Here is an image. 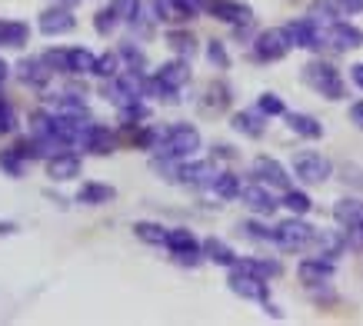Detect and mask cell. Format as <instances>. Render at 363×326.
<instances>
[{"label":"cell","mask_w":363,"mask_h":326,"mask_svg":"<svg viewBox=\"0 0 363 326\" xmlns=\"http://www.w3.org/2000/svg\"><path fill=\"white\" fill-rule=\"evenodd\" d=\"M203 257H207L210 263H217V266H233V263L240 260L237 253L223 243V240H217V237H210V240H203Z\"/></svg>","instance_id":"4316f807"},{"label":"cell","mask_w":363,"mask_h":326,"mask_svg":"<svg viewBox=\"0 0 363 326\" xmlns=\"http://www.w3.org/2000/svg\"><path fill=\"white\" fill-rule=\"evenodd\" d=\"M217 163L213 160H197V163H180V184L194 186V190H210V184L217 180Z\"/></svg>","instance_id":"4fadbf2b"},{"label":"cell","mask_w":363,"mask_h":326,"mask_svg":"<svg viewBox=\"0 0 363 326\" xmlns=\"http://www.w3.org/2000/svg\"><path fill=\"white\" fill-rule=\"evenodd\" d=\"M337 273V263H333V257H307V260H300L297 266V276L307 286H320V283H327Z\"/></svg>","instance_id":"5bb4252c"},{"label":"cell","mask_w":363,"mask_h":326,"mask_svg":"<svg viewBox=\"0 0 363 326\" xmlns=\"http://www.w3.org/2000/svg\"><path fill=\"white\" fill-rule=\"evenodd\" d=\"M333 220H337L340 227L363 223V200H357V196H343V200H337V207H333Z\"/></svg>","instance_id":"d4e9b609"},{"label":"cell","mask_w":363,"mask_h":326,"mask_svg":"<svg viewBox=\"0 0 363 326\" xmlns=\"http://www.w3.org/2000/svg\"><path fill=\"white\" fill-rule=\"evenodd\" d=\"M227 103H230V97H227V87H217V84H213V87H210V103H207V107L210 110H223Z\"/></svg>","instance_id":"ee69618b"},{"label":"cell","mask_w":363,"mask_h":326,"mask_svg":"<svg viewBox=\"0 0 363 326\" xmlns=\"http://www.w3.org/2000/svg\"><path fill=\"white\" fill-rule=\"evenodd\" d=\"M290 50H294V40H290L286 27H270V30H260L253 37V57L264 60V64L284 60Z\"/></svg>","instance_id":"3957f363"},{"label":"cell","mask_w":363,"mask_h":326,"mask_svg":"<svg viewBox=\"0 0 363 326\" xmlns=\"http://www.w3.org/2000/svg\"><path fill=\"white\" fill-rule=\"evenodd\" d=\"M350 80H353V87L363 90V64H353L350 67Z\"/></svg>","instance_id":"c3c4849f"},{"label":"cell","mask_w":363,"mask_h":326,"mask_svg":"<svg viewBox=\"0 0 363 326\" xmlns=\"http://www.w3.org/2000/svg\"><path fill=\"white\" fill-rule=\"evenodd\" d=\"M0 170H4L7 176H11V180H21L23 170H27V160H23L21 153H17V150L11 147V150H4V153H0Z\"/></svg>","instance_id":"d6a6232c"},{"label":"cell","mask_w":363,"mask_h":326,"mask_svg":"<svg viewBox=\"0 0 363 326\" xmlns=\"http://www.w3.org/2000/svg\"><path fill=\"white\" fill-rule=\"evenodd\" d=\"M54 4H64V7H77L80 0H54Z\"/></svg>","instance_id":"816d5d0a"},{"label":"cell","mask_w":363,"mask_h":326,"mask_svg":"<svg viewBox=\"0 0 363 326\" xmlns=\"http://www.w3.org/2000/svg\"><path fill=\"white\" fill-rule=\"evenodd\" d=\"M307 17L327 30V27H333V23H340V17H347V13H343V7L337 4V0H313V4H310V11H307Z\"/></svg>","instance_id":"d6986e66"},{"label":"cell","mask_w":363,"mask_h":326,"mask_svg":"<svg viewBox=\"0 0 363 326\" xmlns=\"http://www.w3.org/2000/svg\"><path fill=\"white\" fill-rule=\"evenodd\" d=\"M17 74H21V80L33 90H44L47 84L54 80V70H50V64H47L44 57H23L21 64H17Z\"/></svg>","instance_id":"2e32d148"},{"label":"cell","mask_w":363,"mask_h":326,"mask_svg":"<svg viewBox=\"0 0 363 326\" xmlns=\"http://www.w3.org/2000/svg\"><path fill=\"white\" fill-rule=\"evenodd\" d=\"M74 27H77L74 7L54 4V7H47V11L40 13V33H47V37H64V33H70Z\"/></svg>","instance_id":"8fae6325"},{"label":"cell","mask_w":363,"mask_h":326,"mask_svg":"<svg viewBox=\"0 0 363 326\" xmlns=\"http://www.w3.org/2000/svg\"><path fill=\"white\" fill-rule=\"evenodd\" d=\"M207 4L210 0H180V7H184L187 13H194V17H197L200 11H207Z\"/></svg>","instance_id":"bcb514c9"},{"label":"cell","mask_w":363,"mask_h":326,"mask_svg":"<svg viewBox=\"0 0 363 326\" xmlns=\"http://www.w3.org/2000/svg\"><path fill=\"white\" fill-rule=\"evenodd\" d=\"M167 250H170V257H177V253H194V250H203V243H197V237L190 233V230L184 227H174L167 230Z\"/></svg>","instance_id":"ffe728a7"},{"label":"cell","mask_w":363,"mask_h":326,"mask_svg":"<svg viewBox=\"0 0 363 326\" xmlns=\"http://www.w3.org/2000/svg\"><path fill=\"white\" fill-rule=\"evenodd\" d=\"M167 44L177 50V57H184V60H190V57L197 54V40H194V33L187 30H170L167 33Z\"/></svg>","instance_id":"f1b7e54d"},{"label":"cell","mask_w":363,"mask_h":326,"mask_svg":"<svg viewBox=\"0 0 363 326\" xmlns=\"http://www.w3.org/2000/svg\"><path fill=\"white\" fill-rule=\"evenodd\" d=\"M227 286H230V293H237L240 300H253V303H267V300H270V286H267V280L253 276V273L233 270L230 280H227Z\"/></svg>","instance_id":"8992f818"},{"label":"cell","mask_w":363,"mask_h":326,"mask_svg":"<svg viewBox=\"0 0 363 326\" xmlns=\"http://www.w3.org/2000/svg\"><path fill=\"white\" fill-rule=\"evenodd\" d=\"M7 74H11V67H7V64H4V60H0V84L7 80Z\"/></svg>","instance_id":"f907efd6"},{"label":"cell","mask_w":363,"mask_h":326,"mask_svg":"<svg viewBox=\"0 0 363 326\" xmlns=\"http://www.w3.org/2000/svg\"><path fill=\"white\" fill-rule=\"evenodd\" d=\"M133 233H137V240H143V243H154V247H164L167 243V227H160V223H133Z\"/></svg>","instance_id":"4dcf8cb0"},{"label":"cell","mask_w":363,"mask_h":326,"mask_svg":"<svg viewBox=\"0 0 363 326\" xmlns=\"http://www.w3.org/2000/svg\"><path fill=\"white\" fill-rule=\"evenodd\" d=\"M303 84L313 87L320 97H327V100H343L347 97L340 70H337L333 64H327V60H313V64L303 67Z\"/></svg>","instance_id":"7a4b0ae2"},{"label":"cell","mask_w":363,"mask_h":326,"mask_svg":"<svg viewBox=\"0 0 363 326\" xmlns=\"http://www.w3.org/2000/svg\"><path fill=\"white\" fill-rule=\"evenodd\" d=\"M240 233L243 237H250V240H257V243H274V227H264V223H257V220L240 223Z\"/></svg>","instance_id":"f35d334b"},{"label":"cell","mask_w":363,"mask_h":326,"mask_svg":"<svg viewBox=\"0 0 363 326\" xmlns=\"http://www.w3.org/2000/svg\"><path fill=\"white\" fill-rule=\"evenodd\" d=\"M200 130L194 123H170L167 130H160L157 137L154 153L157 157H174V160H184V157H194L200 150Z\"/></svg>","instance_id":"6da1fadb"},{"label":"cell","mask_w":363,"mask_h":326,"mask_svg":"<svg viewBox=\"0 0 363 326\" xmlns=\"http://www.w3.org/2000/svg\"><path fill=\"white\" fill-rule=\"evenodd\" d=\"M113 196H117V190L107 184H84L77 190V203H84V207H104V203H111Z\"/></svg>","instance_id":"603a6c76"},{"label":"cell","mask_w":363,"mask_h":326,"mask_svg":"<svg viewBox=\"0 0 363 326\" xmlns=\"http://www.w3.org/2000/svg\"><path fill=\"white\" fill-rule=\"evenodd\" d=\"M117 54H121V60L127 67H123V70H147V54H143L140 47L137 44H121V50H117Z\"/></svg>","instance_id":"836d02e7"},{"label":"cell","mask_w":363,"mask_h":326,"mask_svg":"<svg viewBox=\"0 0 363 326\" xmlns=\"http://www.w3.org/2000/svg\"><path fill=\"white\" fill-rule=\"evenodd\" d=\"M207 60L217 67V70H227V67H230V54H227V47H223L220 40H210L207 44Z\"/></svg>","instance_id":"ab89813d"},{"label":"cell","mask_w":363,"mask_h":326,"mask_svg":"<svg viewBox=\"0 0 363 326\" xmlns=\"http://www.w3.org/2000/svg\"><path fill=\"white\" fill-rule=\"evenodd\" d=\"M250 170H253V176H257L260 184H267L270 190H290V174L284 170V163L274 160V157H257Z\"/></svg>","instance_id":"7c38bea8"},{"label":"cell","mask_w":363,"mask_h":326,"mask_svg":"<svg viewBox=\"0 0 363 326\" xmlns=\"http://www.w3.org/2000/svg\"><path fill=\"white\" fill-rule=\"evenodd\" d=\"M240 200H243V207L250 210V213H257V217H270V213H277V207H280V200H277V196L270 193V186L260 184V180L240 186Z\"/></svg>","instance_id":"52a82bcc"},{"label":"cell","mask_w":363,"mask_h":326,"mask_svg":"<svg viewBox=\"0 0 363 326\" xmlns=\"http://www.w3.org/2000/svg\"><path fill=\"white\" fill-rule=\"evenodd\" d=\"M97 70V54H90L87 47H70L67 50V74H94Z\"/></svg>","instance_id":"cb8c5ba5"},{"label":"cell","mask_w":363,"mask_h":326,"mask_svg":"<svg viewBox=\"0 0 363 326\" xmlns=\"http://www.w3.org/2000/svg\"><path fill=\"white\" fill-rule=\"evenodd\" d=\"M313 243H317L320 257H340V253L347 250L343 230H317V233H313Z\"/></svg>","instance_id":"44dd1931"},{"label":"cell","mask_w":363,"mask_h":326,"mask_svg":"<svg viewBox=\"0 0 363 326\" xmlns=\"http://www.w3.org/2000/svg\"><path fill=\"white\" fill-rule=\"evenodd\" d=\"M286 127L297 133V137H307V140H320L323 137V123L310 113H286Z\"/></svg>","instance_id":"7402d4cb"},{"label":"cell","mask_w":363,"mask_h":326,"mask_svg":"<svg viewBox=\"0 0 363 326\" xmlns=\"http://www.w3.org/2000/svg\"><path fill=\"white\" fill-rule=\"evenodd\" d=\"M30 37V27L21 21H7V33H4V44L7 47H23Z\"/></svg>","instance_id":"74e56055"},{"label":"cell","mask_w":363,"mask_h":326,"mask_svg":"<svg viewBox=\"0 0 363 326\" xmlns=\"http://www.w3.org/2000/svg\"><path fill=\"white\" fill-rule=\"evenodd\" d=\"M117 23H121V13L113 11V4H111V7L97 11V17H94V30L104 33V37H111V33L117 30Z\"/></svg>","instance_id":"e575fe53"},{"label":"cell","mask_w":363,"mask_h":326,"mask_svg":"<svg viewBox=\"0 0 363 326\" xmlns=\"http://www.w3.org/2000/svg\"><path fill=\"white\" fill-rule=\"evenodd\" d=\"M150 117V107L143 100H133L127 107H121V123L123 127H143V120Z\"/></svg>","instance_id":"1f68e13d"},{"label":"cell","mask_w":363,"mask_h":326,"mask_svg":"<svg viewBox=\"0 0 363 326\" xmlns=\"http://www.w3.org/2000/svg\"><path fill=\"white\" fill-rule=\"evenodd\" d=\"M257 110L267 113V117H286V107H284V100H280V94H270V90L257 97Z\"/></svg>","instance_id":"8d00e7d4"},{"label":"cell","mask_w":363,"mask_h":326,"mask_svg":"<svg viewBox=\"0 0 363 326\" xmlns=\"http://www.w3.org/2000/svg\"><path fill=\"white\" fill-rule=\"evenodd\" d=\"M333 174V163L323 157V153H313V150H303L294 157V176H297L300 184H327Z\"/></svg>","instance_id":"277c9868"},{"label":"cell","mask_w":363,"mask_h":326,"mask_svg":"<svg viewBox=\"0 0 363 326\" xmlns=\"http://www.w3.org/2000/svg\"><path fill=\"white\" fill-rule=\"evenodd\" d=\"M350 123L357 127V130H363V100L350 103Z\"/></svg>","instance_id":"f6af8a7d"},{"label":"cell","mask_w":363,"mask_h":326,"mask_svg":"<svg viewBox=\"0 0 363 326\" xmlns=\"http://www.w3.org/2000/svg\"><path fill=\"white\" fill-rule=\"evenodd\" d=\"M80 147H84L87 153H94V157H107V153L117 150V133H113L111 127H104V123H94V120H90L84 137H80Z\"/></svg>","instance_id":"30bf717a"},{"label":"cell","mask_w":363,"mask_h":326,"mask_svg":"<svg viewBox=\"0 0 363 326\" xmlns=\"http://www.w3.org/2000/svg\"><path fill=\"white\" fill-rule=\"evenodd\" d=\"M343 237H347V247H350V250H363V223L343 227Z\"/></svg>","instance_id":"b9f144b4"},{"label":"cell","mask_w":363,"mask_h":326,"mask_svg":"<svg viewBox=\"0 0 363 326\" xmlns=\"http://www.w3.org/2000/svg\"><path fill=\"white\" fill-rule=\"evenodd\" d=\"M264 120H267V113H260V110H237L230 117V127L237 133H243V137H264Z\"/></svg>","instance_id":"ac0fdd59"},{"label":"cell","mask_w":363,"mask_h":326,"mask_svg":"<svg viewBox=\"0 0 363 326\" xmlns=\"http://www.w3.org/2000/svg\"><path fill=\"white\" fill-rule=\"evenodd\" d=\"M207 13L213 17V21L230 23V27H240V23H250L253 21L250 4H243V0H210Z\"/></svg>","instance_id":"9c48e42d"},{"label":"cell","mask_w":363,"mask_h":326,"mask_svg":"<svg viewBox=\"0 0 363 326\" xmlns=\"http://www.w3.org/2000/svg\"><path fill=\"white\" fill-rule=\"evenodd\" d=\"M11 233H17V223H11V220L0 223V237H11Z\"/></svg>","instance_id":"681fc988"},{"label":"cell","mask_w":363,"mask_h":326,"mask_svg":"<svg viewBox=\"0 0 363 326\" xmlns=\"http://www.w3.org/2000/svg\"><path fill=\"white\" fill-rule=\"evenodd\" d=\"M13 127H17L13 107H11V103H7L4 97H0V137H4V133H13Z\"/></svg>","instance_id":"60d3db41"},{"label":"cell","mask_w":363,"mask_h":326,"mask_svg":"<svg viewBox=\"0 0 363 326\" xmlns=\"http://www.w3.org/2000/svg\"><path fill=\"white\" fill-rule=\"evenodd\" d=\"M233 270H243V273H253L260 280H270V276H280V263L277 260H260V257H247V260H237Z\"/></svg>","instance_id":"484cf974"},{"label":"cell","mask_w":363,"mask_h":326,"mask_svg":"<svg viewBox=\"0 0 363 326\" xmlns=\"http://www.w3.org/2000/svg\"><path fill=\"white\" fill-rule=\"evenodd\" d=\"M44 60L50 64V70H57V74H67V50H47Z\"/></svg>","instance_id":"7bdbcfd3"},{"label":"cell","mask_w":363,"mask_h":326,"mask_svg":"<svg viewBox=\"0 0 363 326\" xmlns=\"http://www.w3.org/2000/svg\"><path fill=\"white\" fill-rule=\"evenodd\" d=\"M123 60H121V54H113V50H107V54H100L97 57V70L94 74L97 77H104V80H111V77H117L123 70Z\"/></svg>","instance_id":"d590c367"},{"label":"cell","mask_w":363,"mask_h":326,"mask_svg":"<svg viewBox=\"0 0 363 326\" xmlns=\"http://www.w3.org/2000/svg\"><path fill=\"white\" fill-rule=\"evenodd\" d=\"M286 33H290L294 47H300V50H320V47H327V30L320 23H313L310 17L286 23Z\"/></svg>","instance_id":"ba28073f"},{"label":"cell","mask_w":363,"mask_h":326,"mask_svg":"<svg viewBox=\"0 0 363 326\" xmlns=\"http://www.w3.org/2000/svg\"><path fill=\"white\" fill-rule=\"evenodd\" d=\"M280 207H286L290 213H297V217H303V213H310V207H313V200H310L303 190H284V200H280Z\"/></svg>","instance_id":"f546056e"},{"label":"cell","mask_w":363,"mask_h":326,"mask_svg":"<svg viewBox=\"0 0 363 326\" xmlns=\"http://www.w3.org/2000/svg\"><path fill=\"white\" fill-rule=\"evenodd\" d=\"M4 33H7V21H0V47H4Z\"/></svg>","instance_id":"f5cc1de1"},{"label":"cell","mask_w":363,"mask_h":326,"mask_svg":"<svg viewBox=\"0 0 363 326\" xmlns=\"http://www.w3.org/2000/svg\"><path fill=\"white\" fill-rule=\"evenodd\" d=\"M80 157L70 150H60L54 157H47V176L54 180V184H67V180H77L80 176Z\"/></svg>","instance_id":"9a60e30c"},{"label":"cell","mask_w":363,"mask_h":326,"mask_svg":"<svg viewBox=\"0 0 363 326\" xmlns=\"http://www.w3.org/2000/svg\"><path fill=\"white\" fill-rule=\"evenodd\" d=\"M313 233H317V230L310 227L303 217L294 213L290 220H284V223L274 227V243L280 250H303L307 243H313Z\"/></svg>","instance_id":"5b68a950"},{"label":"cell","mask_w":363,"mask_h":326,"mask_svg":"<svg viewBox=\"0 0 363 326\" xmlns=\"http://www.w3.org/2000/svg\"><path fill=\"white\" fill-rule=\"evenodd\" d=\"M210 193L217 196V200H240V180L233 174H217V180L210 184Z\"/></svg>","instance_id":"83f0119b"},{"label":"cell","mask_w":363,"mask_h":326,"mask_svg":"<svg viewBox=\"0 0 363 326\" xmlns=\"http://www.w3.org/2000/svg\"><path fill=\"white\" fill-rule=\"evenodd\" d=\"M327 47L333 50H353V47H363V33L353 27V23H333L327 27Z\"/></svg>","instance_id":"e0dca14e"},{"label":"cell","mask_w":363,"mask_h":326,"mask_svg":"<svg viewBox=\"0 0 363 326\" xmlns=\"http://www.w3.org/2000/svg\"><path fill=\"white\" fill-rule=\"evenodd\" d=\"M343 7V13H363V0H337Z\"/></svg>","instance_id":"7dc6e473"}]
</instances>
